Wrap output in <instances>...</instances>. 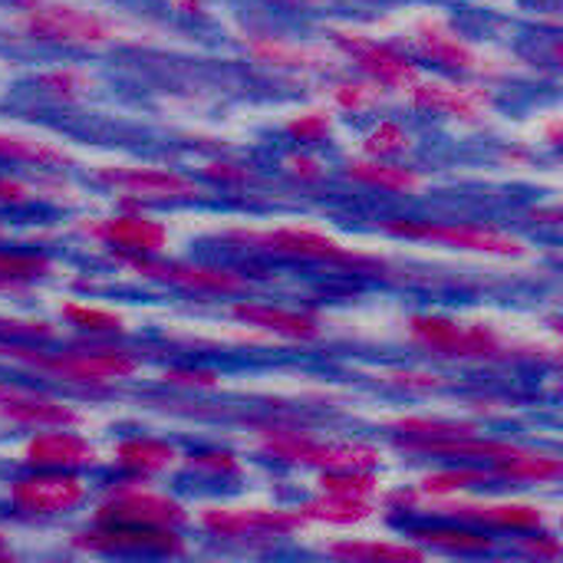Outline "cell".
<instances>
[{
    "label": "cell",
    "mask_w": 563,
    "mask_h": 563,
    "mask_svg": "<svg viewBox=\"0 0 563 563\" xmlns=\"http://www.w3.org/2000/svg\"><path fill=\"white\" fill-rule=\"evenodd\" d=\"M23 7H33V3H40V0H20Z\"/></svg>",
    "instance_id": "49"
},
{
    "label": "cell",
    "mask_w": 563,
    "mask_h": 563,
    "mask_svg": "<svg viewBox=\"0 0 563 563\" xmlns=\"http://www.w3.org/2000/svg\"><path fill=\"white\" fill-rule=\"evenodd\" d=\"M0 158L7 162H23L36 168H53V165H73V155L53 142L26 139V135H7L0 132Z\"/></svg>",
    "instance_id": "23"
},
{
    "label": "cell",
    "mask_w": 563,
    "mask_h": 563,
    "mask_svg": "<svg viewBox=\"0 0 563 563\" xmlns=\"http://www.w3.org/2000/svg\"><path fill=\"white\" fill-rule=\"evenodd\" d=\"M23 459L36 468H59V472H69V468H82V465H92L96 462V449L66 432V429H53V432H43V435H33L23 449Z\"/></svg>",
    "instance_id": "19"
},
{
    "label": "cell",
    "mask_w": 563,
    "mask_h": 563,
    "mask_svg": "<svg viewBox=\"0 0 563 563\" xmlns=\"http://www.w3.org/2000/svg\"><path fill=\"white\" fill-rule=\"evenodd\" d=\"M10 501L30 515H63L86 501V485L76 475H63L56 468L49 475H33V478L13 482Z\"/></svg>",
    "instance_id": "14"
},
{
    "label": "cell",
    "mask_w": 563,
    "mask_h": 563,
    "mask_svg": "<svg viewBox=\"0 0 563 563\" xmlns=\"http://www.w3.org/2000/svg\"><path fill=\"white\" fill-rule=\"evenodd\" d=\"M330 99L346 112H366L383 99V86L373 79H343L330 86Z\"/></svg>",
    "instance_id": "31"
},
{
    "label": "cell",
    "mask_w": 563,
    "mask_h": 563,
    "mask_svg": "<svg viewBox=\"0 0 563 563\" xmlns=\"http://www.w3.org/2000/svg\"><path fill=\"white\" fill-rule=\"evenodd\" d=\"M205 175H211L218 181H251V172L241 165H231V162H211V165H205Z\"/></svg>",
    "instance_id": "42"
},
{
    "label": "cell",
    "mask_w": 563,
    "mask_h": 563,
    "mask_svg": "<svg viewBox=\"0 0 563 563\" xmlns=\"http://www.w3.org/2000/svg\"><path fill=\"white\" fill-rule=\"evenodd\" d=\"M73 544L92 554H158V558L185 554V544L172 528H135V525H109L102 531H86L76 534Z\"/></svg>",
    "instance_id": "11"
},
{
    "label": "cell",
    "mask_w": 563,
    "mask_h": 563,
    "mask_svg": "<svg viewBox=\"0 0 563 563\" xmlns=\"http://www.w3.org/2000/svg\"><path fill=\"white\" fill-rule=\"evenodd\" d=\"M327 36L343 59H350L366 79L379 82L383 89H409L412 82L422 79L419 66L389 43H379V40H373L360 30H350V26H330Z\"/></svg>",
    "instance_id": "3"
},
{
    "label": "cell",
    "mask_w": 563,
    "mask_h": 563,
    "mask_svg": "<svg viewBox=\"0 0 563 563\" xmlns=\"http://www.w3.org/2000/svg\"><path fill=\"white\" fill-rule=\"evenodd\" d=\"M201 528L218 538H254V534H294L307 528L300 511H277V508H205Z\"/></svg>",
    "instance_id": "12"
},
{
    "label": "cell",
    "mask_w": 563,
    "mask_h": 563,
    "mask_svg": "<svg viewBox=\"0 0 563 563\" xmlns=\"http://www.w3.org/2000/svg\"><path fill=\"white\" fill-rule=\"evenodd\" d=\"M287 168L300 178H317L320 175V162L317 158H307V155H290L287 158Z\"/></svg>",
    "instance_id": "44"
},
{
    "label": "cell",
    "mask_w": 563,
    "mask_h": 563,
    "mask_svg": "<svg viewBox=\"0 0 563 563\" xmlns=\"http://www.w3.org/2000/svg\"><path fill=\"white\" fill-rule=\"evenodd\" d=\"M439 515H452L459 521L505 528V531H541L544 511L538 505H475V501H439Z\"/></svg>",
    "instance_id": "18"
},
{
    "label": "cell",
    "mask_w": 563,
    "mask_h": 563,
    "mask_svg": "<svg viewBox=\"0 0 563 563\" xmlns=\"http://www.w3.org/2000/svg\"><path fill=\"white\" fill-rule=\"evenodd\" d=\"M333 132V115L323 109H310V112H297L287 122V135L297 142H323Z\"/></svg>",
    "instance_id": "35"
},
{
    "label": "cell",
    "mask_w": 563,
    "mask_h": 563,
    "mask_svg": "<svg viewBox=\"0 0 563 563\" xmlns=\"http://www.w3.org/2000/svg\"><path fill=\"white\" fill-rule=\"evenodd\" d=\"M79 231L99 244L129 251V254H158L168 247V228L145 214H112V218H89Z\"/></svg>",
    "instance_id": "13"
},
{
    "label": "cell",
    "mask_w": 563,
    "mask_h": 563,
    "mask_svg": "<svg viewBox=\"0 0 563 563\" xmlns=\"http://www.w3.org/2000/svg\"><path fill=\"white\" fill-rule=\"evenodd\" d=\"M228 241L238 244H254L261 251L271 254H284V257H303V261H327V264H343L353 267L360 274L369 271H383L386 261L373 257V254H360L353 247H343L340 241L327 238L323 231L313 228H277V231H231Z\"/></svg>",
    "instance_id": "2"
},
{
    "label": "cell",
    "mask_w": 563,
    "mask_h": 563,
    "mask_svg": "<svg viewBox=\"0 0 563 563\" xmlns=\"http://www.w3.org/2000/svg\"><path fill=\"white\" fill-rule=\"evenodd\" d=\"M247 56L261 66L274 69H297V73H333L343 66V56L327 46H303L277 36H251L244 43Z\"/></svg>",
    "instance_id": "16"
},
{
    "label": "cell",
    "mask_w": 563,
    "mask_h": 563,
    "mask_svg": "<svg viewBox=\"0 0 563 563\" xmlns=\"http://www.w3.org/2000/svg\"><path fill=\"white\" fill-rule=\"evenodd\" d=\"M0 548H3V534H0Z\"/></svg>",
    "instance_id": "50"
},
{
    "label": "cell",
    "mask_w": 563,
    "mask_h": 563,
    "mask_svg": "<svg viewBox=\"0 0 563 563\" xmlns=\"http://www.w3.org/2000/svg\"><path fill=\"white\" fill-rule=\"evenodd\" d=\"M172 7H175L178 13H185V16H198V13H205V0H172Z\"/></svg>",
    "instance_id": "46"
},
{
    "label": "cell",
    "mask_w": 563,
    "mask_h": 563,
    "mask_svg": "<svg viewBox=\"0 0 563 563\" xmlns=\"http://www.w3.org/2000/svg\"><path fill=\"white\" fill-rule=\"evenodd\" d=\"M53 271V264L46 257H33V254H3L0 251V277L7 280H30V277H46Z\"/></svg>",
    "instance_id": "37"
},
{
    "label": "cell",
    "mask_w": 563,
    "mask_h": 563,
    "mask_svg": "<svg viewBox=\"0 0 563 563\" xmlns=\"http://www.w3.org/2000/svg\"><path fill=\"white\" fill-rule=\"evenodd\" d=\"M10 336H49V327L46 323H30V320H7L0 317V340H10Z\"/></svg>",
    "instance_id": "40"
},
{
    "label": "cell",
    "mask_w": 563,
    "mask_h": 563,
    "mask_svg": "<svg viewBox=\"0 0 563 563\" xmlns=\"http://www.w3.org/2000/svg\"><path fill=\"white\" fill-rule=\"evenodd\" d=\"M409 99L416 109L426 112H442V115H455V119H478L492 109V92L482 86H468V82H412L409 86Z\"/></svg>",
    "instance_id": "17"
},
{
    "label": "cell",
    "mask_w": 563,
    "mask_h": 563,
    "mask_svg": "<svg viewBox=\"0 0 563 563\" xmlns=\"http://www.w3.org/2000/svg\"><path fill=\"white\" fill-rule=\"evenodd\" d=\"M30 195V188L23 181H10V178H0V201H23Z\"/></svg>",
    "instance_id": "45"
},
{
    "label": "cell",
    "mask_w": 563,
    "mask_h": 563,
    "mask_svg": "<svg viewBox=\"0 0 563 563\" xmlns=\"http://www.w3.org/2000/svg\"><path fill=\"white\" fill-rule=\"evenodd\" d=\"M165 379L168 383H178V386H214L218 383V373H211V369H172V373H165Z\"/></svg>",
    "instance_id": "41"
},
{
    "label": "cell",
    "mask_w": 563,
    "mask_h": 563,
    "mask_svg": "<svg viewBox=\"0 0 563 563\" xmlns=\"http://www.w3.org/2000/svg\"><path fill=\"white\" fill-rule=\"evenodd\" d=\"M383 379L386 383H396L402 389H419V393H429V389H439L442 386V376H429V373H386Z\"/></svg>",
    "instance_id": "39"
},
{
    "label": "cell",
    "mask_w": 563,
    "mask_h": 563,
    "mask_svg": "<svg viewBox=\"0 0 563 563\" xmlns=\"http://www.w3.org/2000/svg\"><path fill=\"white\" fill-rule=\"evenodd\" d=\"M59 313H63V320H69L73 327L89 330V333H122L125 330V317L115 313V310H99V307H86V303H66Z\"/></svg>",
    "instance_id": "33"
},
{
    "label": "cell",
    "mask_w": 563,
    "mask_h": 563,
    "mask_svg": "<svg viewBox=\"0 0 563 563\" xmlns=\"http://www.w3.org/2000/svg\"><path fill=\"white\" fill-rule=\"evenodd\" d=\"M33 82H36L40 92H46V96H53V99H63V102L82 99V96H89L92 86H96V79H92L86 69H79V66H56V69H46V73H40Z\"/></svg>",
    "instance_id": "27"
},
{
    "label": "cell",
    "mask_w": 563,
    "mask_h": 563,
    "mask_svg": "<svg viewBox=\"0 0 563 563\" xmlns=\"http://www.w3.org/2000/svg\"><path fill=\"white\" fill-rule=\"evenodd\" d=\"M188 465L198 472H211V475H241V465L231 452H201V455H191Z\"/></svg>",
    "instance_id": "38"
},
{
    "label": "cell",
    "mask_w": 563,
    "mask_h": 563,
    "mask_svg": "<svg viewBox=\"0 0 563 563\" xmlns=\"http://www.w3.org/2000/svg\"><path fill=\"white\" fill-rule=\"evenodd\" d=\"M231 313H234V320H241L247 327H261V330H271V333L290 336V340H313L320 333L317 320H310L303 313H290V310H274V307H261V303H234Z\"/></svg>",
    "instance_id": "21"
},
{
    "label": "cell",
    "mask_w": 563,
    "mask_h": 563,
    "mask_svg": "<svg viewBox=\"0 0 563 563\" xmlns=\"http://www.w3.org/2000/svg\"><path fill=\"white\" fill-rule=\"evenodd\" d=\"M495 475L485 472V468H459V472H435V475H426L422 478V492L426 495H455L462 488H472V485H488Z\"/></svg>",
    "instance_id": "34"
},
{
    "label": "cell",
    "mask_w": 563,
    "mask_h": 563,
    "mask_svg": "<svg viewBox=\"0 0 563 563\" xmlns=\"http://www.w3.org/2000/svg\"><path fill=\"white\" fill-rule=\"evenodd\" d=\"M20 26L26 36L40 43L69 46V49H96L122 36V23L106 13L69 7V3H46V0L26 7Z\"/></svg>",
    "instance_id": "1"
},
{
    "label": "cell",
    "mask_w": 563,
    "mask_h": 563,
    "mask_svg": "<svg viewBox=\"0 0 563 563\" xmlns=\"http://www.w3.org/2000/svg\"><path fill=\"white\" fill-rule=\"evenodd\" d=\"M346 175L363 181V185L386 188V191H406V195L422 185V178L412 168H402V165H393L383 158H356L346 165Z\"/></svg>",
    "instance_id": "22"
},
{
    "label": "cell",
    "mask_w": 563,
    "mask_h": 563,
    "mask_svg": "<svg viewBox=\"0 0 563 563\" xmlns=\"http://www.w3.org/2000/svg\"><path fill=\"white\" fill-rule=\"evenodd\" d=\"M320 488H323V495L369 498V495L379 492V482H376V475L360 472V468H336V472H327V475L320 478Z\"/></svg>",
    "instance_id": "32"
},
{
    "label": "cell",
    "mask_w": 563,
    "mask_h": 563,
    "mask_svg": "<svg viewBox=\"0 0 563 563\" xmlns=\"http://www.w3.org/2000/svg\"><path fill=\"white\" fill-rule=\"evenodd\" d=\"M284 3H294V7H313V3H320V0H284Z\"/></svg>",
    "instance_id": "48"
},
{
    "label": "cell",
    "mask_w": 563,
    "mask_h": 563,
    "mask_svg": "<svg viewBox=\"0 0 563 563\" xmlns=\"http://www.w3.org/2000/svg\"><path fill=\"white\" fill-rule=\"evenodd\" d=\"M396 449L416 452V455H452V459H488V462H505L521 455V445L511 442H482L475 435H459V439H396Z\"/></svg>",
    "instance_id": "20"
},
{
    "label": "cell",
    "mask_w": 563,
    "mask_h": 563,
    "mask_svg": "<svg viewBox=\"0 0 563 563\" xmlns=\"http://www.w3.org/2000/svg\"><path fill=\"white\" fill-rule=\"evenodd\" d=\"M412 538H419V541H426L432 548L459 551V554L492 551V538H485L478 531H462V528H422V531H412Z\"/></svg>",
    "instance_id": "30"
},
{
    "label": "cell",
    "mask_w": 563,
    "mask_h": 563,
    "mask_svg": "<svg viewBox=\"0 0 563 563\" xmlns=\"http://www.w3.org/2000/svg\"><path fill=\"white\" fill-rule=\"evenodd\" d=\"M412 43H416L422 59H429V63H435L442 69H452V73H475V69L485 66L482 53L439 16L419 20L416 30H412Z\"/></svg>",
    "instance_id": "15"
},
{
    "label": "cell",
    "mask_w": 563,
    "mask_h": 563,
    "mask_svg": "<svg viewBox=\"0 0 563 563\" xmlns=\"http://www.w3.org/2000/svg\"><path fill=\"white\" fill-rule=\"evenodd\" d=\"M119 264L142 274V277H152V280H162V284H172V287H181V290H195V294L231 297V294H247L251 290V284L241 274L224 271V267H205V264H185V261H152L148 254L119 257Z\"/></svg>",
    "instance_id": "9"
},
{
    "label": "cell",
    "mask_w": 563,
    "mask_h": 563,
    "mask_svg": "<svg viewBox=\"0 0 563 563\" xmlns=\"http://www.w3.org/2000/svg\"><path fill=\"white\" fill-rule=\"evenodd\" d=\"M386 429L399 432L402 439H459V435L478 432V426H472V422H445V419H422V416L389 419Z\"/></svg>",
    "instance_id": "29"
},
{
    "label": "cell",
    "mask_w": 563,
    "mask_h": 563,
    "mask_svg": "<svg viewBox=\"0 0 563 563\" xmlns=\"http://www.w3.org/2000/svg\"><path fill=\"white\" fill-rule=\"evenodd\" d=\"M492 475L501 478V482H538V485H544V482H558L561 478L563 462L554 459V455H541V452H528L525 449L521 455L498 462V468Z\"/></svg>",
    "instance_id": "25"
},
{
    "label": "cell",
    "mask_w": 563,
    "mask_h": 563,
    "mask_svg": "<svg viewBox=\"0 0 563 563\" xmlns=\"http://www.w3.org/2000/svg\"><path fill=\"white\" fill-rule=\"evenodd\" d=\"M307 521L320 525H360L373 518V505L366 498H343V495H323L317 501H307L297 508Z\"/></svg>",
    "instance_id": "24"
},
{
    "label": "cell",
    "mask_w": 563,
    "mask_h": 563,
    "mask_svg": "<svg viewBox=\"0 0 563 563\" xmlns=\"http://www.w3.org/2000/svg\"><path fill=\"white\" fill-rule=\"evenodd\" d=\"M175 459L178 452L168 442H155V439H129L115 445V462L135 472H165L175 465Z\"/></svg>",
    "instance_id": "26"
},
{
    "label": "cell",
    "mask_w": 563,
    "mask_h": 563,
    "mask_svg": "<svg viewBox=\"0 0 563 563\" xmlns=\"http://www.w3.org/2000/svg\"><path fill=\"white\" fill-rule=\"evenodd\" d=\"M264 452L287 465H313V468H360L369 472L379 465V452L366 442H310L297 432H271Z\"/></svg>",
    "instance_id": "5"
},
{
    "label": "cell",
    "mask_w": 563,
    "mask_h": 563,
    "mask_svg": "<svg viewBox=\"0 0 563 563\" xmlns=\"http://www.w3.org/2000/svg\"><path fill=\"white\" fill-rule=\"evenodd\" d=\"M548 139H551V145H558V142H561V122H558V119L548 125Z\"/></svg>",
    "instance_id": "47"
},
{
    "label": "cell",
    "mask_w": 563,
    "mask_h": 563,
    "mask_svg": "<svg viewBox=\"0 0 563 563\" xmlns=\"http://www.w3.org/2000/svg\"><path fill=\"white\" fill-rule=\"evenodd\" d=\"M383 231L396 234V238H409V241H432V244H445V247H462V251H475V254H495V257H521L525 244L505 231L495 228H475V224H432V221H386Z\"/></svg>",
    "instance_id": "8"
},
{
    "label": "cell",
    "mask_w": 563,
    "mask_h": 563,
    "mask_svg": "<svg viewBox=\"0 0 563 563\" xmlns=\"http://www.w3.org/2000/svg\"><path fill=\"white\" fill-rule=\"evenodd\" d=\"M330 558L343 561H422L426 554L409 544H379V541H343L327 548Z\"/></svg>",
    "instance_id": "28"
},
{
    "label": "cell",
    "mask_w": 563,
    "mask_h": 563,
    "mask_svg": "<svg viewBox=\"0 0 563 563\" xmlns=\"http://www.w3.org/2000/svg\"><path fill=\"white\" fill-rule=\"evenodd\" d=\"M99 525H135V528H178L188 521V511L172 501L168 495H158L145 488L142 482H125L106 495V501L96 511Z\"/></svg>",
    "instance_id": "7"
},
{
    "label": "cell",
    "mask_w": 563,
    "mask_h": 563,
    "mask_svg": "<svg viewBox=\"0 0 563 563\" xmlns=\"http://www.w3.org/2000/svg\"><path fill=\"white\" fill-rule=\"evenodd\" d=\"M7 353L26 360L33 369L49 373L56 379H69V383H115V379H129L139 373V360L125 350H92V353H56V356H43V353H26L10 346Z\"/></svg>",
    "instance_id": "6"
},
{
    "label": "cell",
    "mask_w": 563,
    "mask_h": 563,
    "mask_svg": "<svg viewBox=\"0 0 563 563\" xmlns=\"http://www.w3.org/2000/svg\"><path fill=\"white\" fill-rule=\"evenodd\" d=\"M409 135L406 129H399L396 122H379L369 135H366V152L373 158H386V155H399L402 148H409Z\"/></svg>",
    "instance_id": "36"
},
{
    "label": "cell",
    "mask_w": 563,
    "mask_h": 563,
    "mask_svg": "<svg viewBox=\"0 0 563 563\" xmlns=\"http://www.w3.org/2000/svg\"><path fill=\"white\" fill-rule=\"evenodd\" d=\"M409 336L432 350L435 356H462V360H505L511 346L482 323H459L449 317H412Z\"/></svg>",
    "instance_id": "4"
},
{
    "label": "cell",
    "mask_w": 563,
    "mask_h": 563,
    "mask_svg": "<svg viewBox=\"0 0 563 563\" xmlns=\"http://www.w3.org/2000/svg\"><path fill=\"white\" fill-rule=\"evenodd\" d=\"M96 181H102L112 191L142 198V201H195L201 198V188L175 172H158V168H135V165H115V168H99Z\"/></svg>",
    "instance_id": "10"
},
{
    "label": "cell",
    "mask_w": 563,
    "mask_h": 563,
    "mask_svg": "<svg viewBox=\"0 0 563 563\" xmlns=\"http://www.w3.org/2000/svg\"><path fill=\"white\" fill-rule=\"evenodd\" d=\"M525 551H528L531 558H551V561H558V558H561V544H558V538L525 541Z\"/></svg>",
    "instance_id": "43"
}]
</instances>
